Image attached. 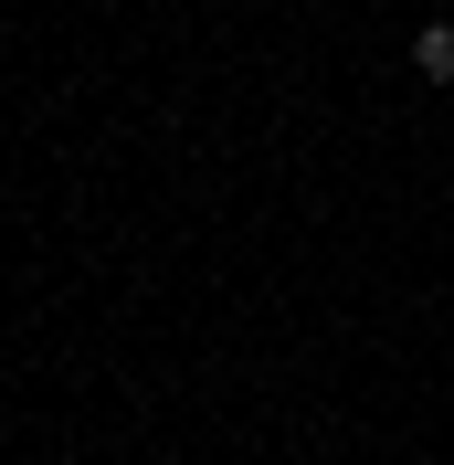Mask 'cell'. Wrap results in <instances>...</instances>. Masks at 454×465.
Masks as SVG:
<instances>
[{
    "label": "cell",
    "mask_w": 454,
    "mask_h": 465,
    "mask_svg": "<svg viewBox=\"0 0 454 465\" xmlns=\"http://www.w3.org/2000/svg\"><path fill=\"white\" fill-rule=\"evenodd\" d=\"M412 74H423V85H454V22H423V32H412Z\"/></svg>",
    "instance_id": "obj_1"
}]
</instances>
